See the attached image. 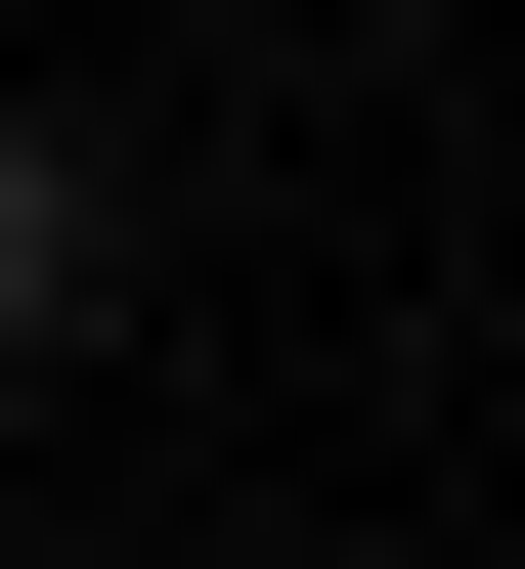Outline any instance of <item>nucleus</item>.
I'll return each instance as SVG.
<instances>
[{
	"instance_id": "f257e3e1",
	"label": "nucleus",
	"mask_w": 525,
	"mask_h": 569,
	"mask_svg": "<svg viewBox=\"0 0 525 569\" xmlns=\"http://www.w3.org/2000/svg\"><path fill=\"white\" fill-rule=\"evenodd\" d=\"M44 307H88V132H0V351H44Z\"/></svg>"
}]
</instances>
